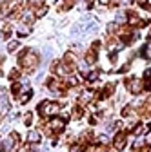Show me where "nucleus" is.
Here are the masks:
<instances>
[{
	"mask_svg": "<svg viewBox=\"0 0 151 152\" xmlns=\"http://www.w3.org/2000/svg\"><path fill=\"white\" fill-rule=\"evenodd\" d=\"M16 145H18V134L16 132H11V134L4 140V150L6 152H13L16 148Z\"/></svg>",
	"mask_w": 151,
	"mask_h": 152,
	"instance_id": "39448f33",
	"label": "nucleus"
},
{
	"mask_svg": "<svg viewBox=\"0 0 151 152\" xmlns=\"http://www.w3.org/2000/svg\"><path fill=\"white\" fill-rule=\"evenodd\" d=\"M18 76H20V71H18V69H13L11 74H9V80H16Z\"/></svg>",
	"mask_w": 151,
	"mask_h": 152,
	"instance_id": "412c9836",
	"label": "nucleus"
},
{
	"mask_svg": "<svg viewBox=\"0 0 151 152\" xmlns=\"http://www.w3.org/2000/svg\"><path fill=\"white\" fill-rule=\"evenodd\" d=\"M29 100H31V89H26V92L22 94V98L18 96V102H20V105H26Z\"/></svg>",
	"mask_w": 151,
	"mask_h": 152,
	"instance_id": "ddd939ff",
	"label": "nucleus"
},
{
	"mask_svg": "<svg viewBox=\"0 0 151 152\" xmlns=\"http://www.w3.org/2000/svg\"><path fill=\"white\" fill-rule=\"evenodd\" d=\"M87 2H89V0H87Z\"/></svg>",
	"mask_w": 151,
	"mask_h": 152,
	"instance_id": "c85d7f7f",
	"label": "nucleus"
},
{
	"mask_svg": "<svg viewBox=\"0 0 151 152\" xmlns=\"http://www.w3.org/2000/svg\"><path fill=\"white\" fill-rule=\"evenodd\" d=\"M46 13H47V7H46V6H40L38 9H36V13H35V16H36V18H42V16H44Z\"/></svg>",
	"mask_w": 151,
	"mask_h": 152,
	"instance_id": "f3484780",
	"label": "nucleus"
},
{
	"mask_svg": "<svg viewBox=\"0 0 151 152\" xmlns=\"http://www.w3.org/2000/svg\"><path fill=\"white\" fill-rule=\"evenodd\" d=\"M107 141H109V138H107V136H104V134H102V136H98V143H100V145H106Z\"/></svg>",
	"mask_w": 151,
	"mask_h": 152,
	"instance_id": "4be33fe9",
	"label": "nucleus"
},
{
	"mask_svg": "<svg viewBox=\"0 0 151 152\" xmlns=\"http://www.w3.org/2000/svg\"><path fill=\"white\" fill-rule=\"evenodd\" d=\"M98 2H100V4H102V6H107V4H109V2H111V0H98Z\"/></svg>",
	"mask_w": 151,
	"mask_h": 152,
	"instance_id": "b1692460",
	"label": "nucleus"
},
{
	"mask_svg": "<svg viewBox=\"0 0 151 152\" xmlns=\"http://www.w3.org/2000/svg\"><path fill=\"white\" fill-rule=\"evenodd\" d=\"M71 116H73V120H80V118L84 116V109H82V105H77V107H75Z\"/></svg>",
	"mask_w": 151,
	"mask_h": 152,
	"instance_id": "f8f14e48",
	"label": "nucleus"
},
{
	"mask_svg": "<svg viewBox=\"0 0 151 152\" xmlns=\"http://www.w3.org/2000/svg\"><path fill=\"white\" fill-rule=\"evenodd\" d=\"M9 110V100H7V92L6 89H0V114H4Z\"/></svg>",
	"mask_w": 151,
	"mask_h": 152,
	"instance_id": "0eeeda50",
	"label": "nucleus"
},
{
	"mask_svg": "<svg viewBox=\"0 0 151 152\" xmlns=\"http://www.w3.org/2000/svg\"><path fill=\"white\" fill-rule=\"evenodd\" d=\"M144 76H146V78H151V67H149V69H146V72H144Z\"/></svg>",
	"mask_w": 151,
	"mask_h": 152,
	"instance_id": "5701e85b",
	"label": "nucleus"
},
{
	"mask_svg": "<svg viewBox=\"0 0 151 152\" xmlns=\"http://www.w3.org/2000/svg\"><path fill=\"white\" fill-rule=\"evenodd\" d=\"M98 80V71H91L87 74V82H97Z\"/></svg>",
	"mask_w": 151,
	"mask_h": 152,
	"instance_id": "a211bd4d",
	"label": "nucleus"
},
{
	"mask_svg": "<svg viewBox=\"0 0 151 152\" xmlns=\"http://www.w3.org/2000/svg\"><path fill=\"white\" fill-rule=\"evenodd\" d=\"M29 9H38L40 6H44V0H27Z\"/></svg>",
	"mask_w": 151,
	"mask_h": 152,
	"instance_id": "4468645a",
	"label": "nucleus"
},
{
	"mask_svg": "<svg viewBox=\"0 0 151 152\" xmlns=\"http://www.w3.org/2000/svg\"><path fill=\"white\" fill-rule=\"evenodd\" d=\"M137 2H138L140 6H147V0H137Z\"/></svg>",
	"mask_w": 151,
	"mask_h": 152,
	"instance_id": "393cba45",
	"label": "nucleus"
},
{
	"mask_svg": "<svg viewBox=\"0 0 151 152\" xmlns=\"http://www.w3.org/2000/svg\"><path fill=\"white\" fill-rule=\"evenodd\" d=\"M104 152H109V150H104Z\"/></svg>",
	"mask_w": 151,
	"mask_h": 152,
	"instance_id": "cd10ccee",
	"label": "nucleus"
},
{
	"mask_svg": "<svg viewBox=\"0 0 151 152\" xmlns=\"http://www.w3.org/2000/svg\"><path fill=\"white\" fill-rule=\"evenodd\" d=\"M120 2H122V4H129V2H131V0H120Z\"/></svg>",
	"mask_w": 151,
	"mask_h": 152,
	"instance_id": "bb28decb",
	"label": "nucleus"
},
{
	"mask_svg": "<svg viewBox=\"0 0 151 152\" xmlns=\"http://www.w3.org/2000/svg\"><path fill=\"white\" fill-rule=\"evenodd\" d=\"M113 91H115V83H109V85H106V87L100 91V98H102V100H106V98L113 96Z\"/></svg>",
	"mask_w": 151,
	"mask_h": 152,
	"instance_id": "1a4fd4ad",
	"label": "nucleus"
},
{
	"mask_svg": "<svg viewBox=\"0 0 151 152\" xmlns=\"http://www.w3.org/2000/svg\"><path fill=\"white\" fill-rule=\"evenodd\" d=\"M126 87L129 89L131 94H140L146 89V83L142 80H137V78H127L126 80Z\"/></svg>",
	"mask_w": 151,
	"mask_h": 152,
	"instance_id": "20e7f679",
	"label": "nucleus"
},
{
	"mask_svg": "<svg viewBox=\"0 0 151 152\" xmlns=\"http://www.w3.org/2000/svg\"><path fill=\"white\" fill-rule=\"evenodd\" d=\"M144 132H146V127H144V125H140V123H137V125L133 127V134H135V136H142V134H144Z\"/></svg>",
	"mask_w": 151,
	"mask_h": 152,
	"instance_id": "2eb2a0df",
	"label": "nucleus"
},
{
	"mask_svg": "<svg viewBox=\"0 0 151 152\" xmlns=\"http://www.w3.org/2000/svg\"><path fill=\"white\" fill-rule=\"evenodd\" d=\"M126 20H127V16H126V13H124V11H118V13H117V24H120V22L124 24Z\"/></svg>",
	"mask_w": 151,
	"mask_h": 152,
	"instance_id": "6ab92c4d",
	"label": "nucleus"
},
{
	"mask_svg": "<svg viewBox=\"0 0 151 152\" xmlns=\"http://www.w3.org/2000/svg\"><path fill=\"white\" fill-rule=\"evenodd\" d=\"M127 145V136L126 132H118V134L115 136V140H113V147H115V150H124Z\"/></svg>",
	"mask_w": 151,
	"mask_h": 152,
	"instance_id": "423d86ee",
	"label": "nucleus"
},
{
	"mask_svg": "<svg viewBox=\"0 0 151 152\" xmlns=\"http://www.w3.org/2000/svg\"><path fill=\"white\" fill-rule=\"evenodd\" d=\"M58 110H60V105L56 102H42L38 105V112H40V116H44V118H53Z\"/></svg>",
	"mask_w": 151,
	"mask_h": 152,
	"instance_id": "f03ea898",
	"label": "nucleus"
},
{
	"mask_svg": "<svg viewBox=\"0 0 151 152\" xmlns=\"http://www.w3.org/2000/svg\"><path fill=\"white\" fill-rule=\"evenodd\" d=\"M122 45H124V44L118 40V38H109V40L106 42V47H107V51H109V53H117Z\"/></svg>",
	"mask_w": 151,
	"mask_h": 152,
	"instance_id": "6e6552de",
	"label": "nucleus"
},
{
	"mask_svg": "<svg viewBox=\"0 0 151 152\" xmlns=\"http://www.w3.org/2000/svg\"><path fill=\"white\" fill-rule=\"evenodd\" d=\"M38 62H40V56L36 54V53H33L31 49H24L20 54H18V64H20L22 67H24V71H33L36 65H38Z\"/></svg>",
	"mask_w": 151,
	"mask_h": 152,
	"instance_id": "f257e3e1",
	"label": "nucleus"
},
{
	"mask_svg": "<svg viewBox=\"0 0 151 152\" xmlns=\"http://www.w3.org/2000/svg\"><path fill=\"white\" fill-rule=\"evenodd\" d=\"M97 58H98V56H97V49H91V51L86 54V64H87V65H93V64L97 62Z\"/></svg>",
	"mask_w": 151,
	"mask_h": 152,
	"instance_id": "9b49d317",
	"label": "nucleus"
},
{
	"mask_svg": "<svg viewBox=\"0 0 151 152\" xmlns=\"http://www.w3.org/2000/svg\"><path fill=\"white\" fill-rule=\"evenodd\" d=\"M18 47H20V42H18V40H13V42L7 44V51H9V53H15Z\"/></svg>",
	"mask_w": 151,
	"mask_h": 152,
	"instance_id": "dca6fc26",
	"label": "nucleus"
},
{
	"mask_svg": "<svg viewBox=\"0 0 151 152\" xmlns=\"http://www.w3.org/2000/svg\"><path fill=\"white\" fill-rule=\"evenodd\" d=\"M146 89H147V91H151V82H147V83H146Z\"/></svg>",
	"mask_w": 151,
	"mask_h": 152,
	"instance_id": "a878e982",
	"label": "nucleus"
},
{
	"mask_svg": "<svg viewBox=\"0 0 151 152\" xmlns=\"http://www.w3.org/2000/svg\"><path fill=\"white\" fill-rule=\"evenodd\" d=\"M38 141H40V132H38V130H29V132H27V143L36 145Z\"/></svg>",
	"mask_w": 151,
	"mask_h": 152,
	"instance_id": "9d476101",
	"label": "nucleus"
},
{
	"mask_svg": "<svg viewBox=\"0 0 151 152\" xmlns=\"http://www.w3.org/2000/svg\"><path fill=\"white\" fill-rule=\"evenodd\" d=\"M20 89H22V85H20V83H18V82H15V83H13V87H11V92H13V94H15V96H16V94H18V92H20Z\"/></svg>",
	"mask_w": 151,
	"mask_h": 152,
	"instance_id": "aec40b11",
	"label": "nucleus"
},
{
	"mask_svg": "<svg viewBox=\"0 0 151 152\" xmlns=\"http://www.w3.org/2000/svg\"><path fill=\"white\" fill-rule=\"evenodd\" d=\"M66 129V120L64 118H53L49 121V125L46 127V134L47 136H53V134H58Z\"/></svg>",
	"mask_w": 151,
	"mask_h": 152,
	"instance_id": "7ed1b4c3",
	"label": "nucleus"
}]
</instances>
